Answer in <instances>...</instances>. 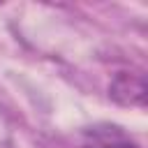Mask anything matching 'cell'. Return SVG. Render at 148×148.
Segmentation results:
<instances>
[{
    "mask_svg": "<svg viewBox=\"0 0 148 148\" xmlns=\"http://www.w3.org/2000/svg\"><path fill=\"white\" fill-rule=\"evenodd\" d=\"M109 97L120 106H143L148 97L146 76L141 72H118L109 83Z\"/></svg>",
    "mask_w": 148,
    "mask_h": 148,
    "instance_id": "1",
    "label": "cell"
},
{
    "mask_svg": "<svg viewBox=\"0 0 148 148\" xmlns=\"http://www.w3.org/2000/svg\"><path fill=\"white\" fill-rule=\"evenodd\" d=\"M81 148H139V143L118 125H92L83 132Z\"/></svg>",
    "mask_w": 148,
    "mask_h": 148,
    "instance_id": "2",
    "label": "cell"
}]
</instances>
